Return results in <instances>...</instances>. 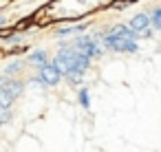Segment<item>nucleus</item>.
<instances>
[{
  "mask_svg": "<svg viewBox=\"0 0 161 152\" xmlns=\"http://www.w3.org/2000/svg\"><path fill=\"white\" fill-rule=\"evenodd\" d=\"M150 20H152V29L161 31V7H157V9L150 11Z\"/></svg>",
  "mask_w": 161,
  "mask_h": 152,
  "instance_id": "obj_10",
  "label": "nucleus"
},
{
  "mask_svg": "<svg viewBox=\"0 0 161 152\" xmlns=\"http://www.w3.org/2000/svg\"><path fill=\"white\" fill-rule=\"evenodd\" d=\"M20 42H22V35H20V33H16V35L9 38V44H11V46H14V44H20Z\"/></svg>",
  "mask_w": 161,
  "mask_h": 152,
  "instance_id": "obj_11",
  "label": "nucleus"
},
{
  "mask_svg": "<svg viewBox=\"0 0 161 152\" xmlns=\"http://www.w3.org/2000/svg\"><path fill=\"white\" fill-rule=\"evenodd\" d=\"M102 46L106 51H115V53H137L139 51L137 40H121V38L108 35L106 31H104V38H102Z\"/></svg>",
  "mask_w": 161,
  "mask_h": 152,
  "instance_id": "obj_2",
  "label": "nucleus"
},
{
  "mask_svg": "<svg viewBox=\"0 0 161 152\" xmlns=\"http://www.w3.org/2000/svg\"><path fill=\"white\" fill-rule=\"evenodd\" d=\"M77 99H80V106L82 108H91V93H88V88L86 86H80V90H77Z\"/></svg>",
  "mask_w": 161,
  "mask_h": 152,
  "instance_id": "obj_9",
  "label": "nucleus"
},
{
  "mask_svg": "<svg viewBox=\"0 0 161 152\" xmlns=\"http://www.w3.org/2000/svg\"><path fill=\"white\" fill-rule=\"evenodd\" d=\"M27 82L20 79V77H7V75H0V93H5L9 99H18L25 90Z\"/></svg>",
  "mask_w": 161,
  "mask_h": 152,
  "instance_id": "obj_4",
  "label": "nucleus"
},
{
  "mask_svg": "<svg viewBox=\"0 0 161 152\" xmlns=\"http://www.w3.org/2000/svg\"><path fill=\"white\" fill-rule=\"evenodd\" d=\"M25 68H27V62L20 60V57H16V60H11V62L3 68V75H7V77H18Z\"/></svg>",
  "mask_w": 161,
  "mask_h": 152,
  "instance_id": "obj_7",
  "label": "nucleus"
},
{
  "mask_svg": "<svg viewBox=\"0 0 161 152\" xmlns=\"http://www.w3.org/2000/svg\"><path fill=\"white\" fill-rule=\"evenodd\" d=\"M62 77H64L62 68H60L55 62H49L47 66L38 68V75H36V79H33V82L42 84V86H58V84L62 82Z\"/></svg>",
  "mask_w": 161,
  "mask_h": 152,
  "instance_id": "obj_3",
  "label": "nucleus"
},
{
  "mask_svg": "<svg viewBox=\"0 0 161 152\" xmlns=\"http://www.w3.org/2000/svg\"><path fill=\"white\" fill-rule=\"evenodd\" d=\"M84 33H88V24H82V22H77V24H69V27H62V29H55V38H69V35H84Z\"/></svg>",
  "mask_w": 161,
  "mask_h": 152,
  "instance_id": "obj_6",
  "label": "nucleus"
},
{
  "mask_svg": "<svg viewBox=\"0 0 161 152\" xmlns=\"http://www.w3.org/2000/svg\"><path fill=\"white\" fill-rule=\"evenodd\" d=\"M53 62L62 68L64 77H66L71 84H75V86L82 82V77L86 75V71H88V66H91V60L84 57V55H80V53L75 51V46L69 44V42L58 49Z\"/></svg>",
  "mask_w": 161,
  "mask_h": 152,
  "instance_id": "obj_1",
  "label": "nucleus"
},
{
  "mask_svg": "<svg viewBox=\"0 0 161 152\" xmlns=\"http://www.w3.org/2000/svg\"><path fill=\"white\" fill-rule=\"evenodd\" d=\"M5 24H7V16H5V14H0V29H3Z\"/></svg>",
  "mask_w": 161,
  "mask_h": 152,
  "instance_id": "obj_12",
  "label": "nucleus"
},
{
  "mask_svg": "<svg viewBox=\"0 0 161 152\" xmlns=\"http://www.w3.org/2000/svg\"><path fill=\"white\" fill-rule=\"evenodd\" d=\"M128 27H130L137 35H143V33L152 31V20H150V14L141 11V14L132 16V18H130V22H128Z\"/></svg>",
  "mask_w": 161,
  "mask_h": 152,
  "instance_id": "obj_5",
  "label": "nucleus"
},
{
  "mask_svg": "<svg viewBox=\"0 0 161 152\" xmlns=\"http://www.w3.org/2000/svg\"><path fill=\"white\" fill-rule=\"evenodd\" d=\"M29 64L36 66V68L47 66V64H49V53H47L44 49H36V51H31V53H29Z\"/></svg>",
  "mask_w": 161,
  "mask_h": 152,
  "instance_id": "obj_8",
  "label": "nucleus"
}]
</instances>
